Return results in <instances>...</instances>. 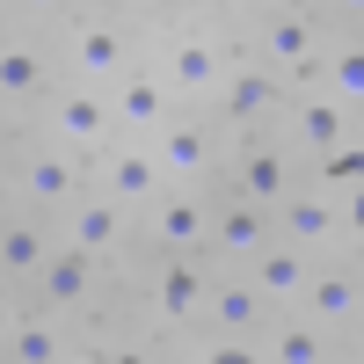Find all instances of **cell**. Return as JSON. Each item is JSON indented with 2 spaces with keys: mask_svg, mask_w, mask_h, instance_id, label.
<instances>
[{
  "mask_svg": "<svg viewBox=\"0 0 364 364\" xmlns=\"http://www.w3.org/2000/svg\"><path fill=\"white\" fill-rule=\"evenodd\" d=\"M343 233V204H328L321 190H291L277 204V240H291V248H328V240Z\"/></svg>",
  "mask_w": 364,
  "mask_h": 364,
  "instance_id": "obj_1",
  "label": "cell"
},
{
  "mask_svg": "<svg viewBox=\"0 0 364 364\" xmlns=\"http://www.w3.org/2000/svg\"><path fill=\"white\" fill-rule=\"evenodd\" d=\"M262 51H269V66H284L299 80H321L328 73V58H314V22L299 15V8H277L262 22Z\"/></svg>",
  "mask_w": 364,
  "mask_h": 364,
  "instance_id": "obj_2",
  "label": "cell"
},
{
  "mask_svg": "<svg viewBox=\"0 0 364 364\" xmlns=\"http://www.w3.org/2000/svg\"><path fill=\"white\" fill-rule=\"evenodd\" d=\"M306 248H291V240H269V248L248 262V284L269 299V306H299V299H306Z\"/></svg>",
  "mask_w": 364,
  "mask_h": 364,
  "instance_id": "obj_3",
  "label": "cell"
},
{
  "mask_svg": "<svg viewBox=\"0 0 364 364\" xmlns=\"http://www.w3.org/2000/svg\"><path fill=\"white\" fill-rule=\"evenodd\" d=\"M269 240H277V219H269L262 204H248V197H233L226 211H211V248H226V255H262Z\"/></svg>",
  "mask_w": 364,
  "mask_h": 364,
  "instance_id": "obj_4",
  "label": "cell"
},
{
  "mask_svg": "<svg viewBox=\"0 0 364 364\" xmlns=\"http://www.w3.org/2000/svg\"><path fill=\"white\" fill-rule=\"evenodd\" d=\"M154 240H161V248L168 255H190V248H204V240H211V211L197 204V197H161V211H154Z\"/></svg>",
  "mask_w": 364,
  "mask_h": 364,
  "instance_id": "obj_5",
  "label": "cell"
},
{
  "mask_svg": "<svg viewBox=\"0 0 364 364\" xmlns=\"http://www.w3.org/2000/svg\"><path fill=\"white\" fill-rule=\"evenodd\" d=\"M109 117H117L124 132H161V124H168V87H161L154 73H124V87H117Z\"/></svg>",
  "mask_w": 364,
  "mask_h": 364,
  "instance_id": "obj_6",
  "label": "cell"
},
{
  "mask_svg": "<svg viewBox=\"0 0 364 364\" xmlns=\"http://www.w3.org/2000/svg\"><path fill=\"white\" fill-rule=\"evenodd\" d=\"M117 233H124V211H117V197H73L66 248H80V255H102V248H117Z\"/></svg>",
  "mask_w": 364,
  "mask_h": 364,
  "instance_id": "obj_7",
  "label": "cell"
},
{
  "mask_svg": "<svg viewBox=\"0 0 364 364\" xmlns=\"http://www.w3.org/2000/svg\"><path fill=\"white\" fill-rule=\"evenodd\" d=\"M233 182H240V197H248V204H284V197H291V161L269 154V146H248Z\"/></svg>",
  "mask_w": 364,
  "mask_h": 364,
  "instance_id": "obj_8",
  "label": "cell"
},
{
  "mask_svg": "<svg viewBox=\"0 0 364 364\" xmlns=\"http://www.w3.org/2000/svg\"><path fill=\"white\" fill-rule=\"evenodd\" d=\"M87 262L80 248H51V262L37 269V306H80L87 299Z\"/></svg>",
  "mask_w": 364,
  "mask_h": 364,
  "instance_id": "obj_9",
  "label": "cell"
},
{
  "mask_svg": "<svg viewBox=\"0 0 364 364\" xmlns=\"http://www.w3.org/2000/svg\"><path fill=\"white\" fill-rule=\"evenodd\" d=\"M73 73H80V80L124 73V37H117L109 22H80V29H73Z\"/></svg>",
  "mask_w": 364,
  "mask_h": 364,
  "instance_id": "obj_10",
  "label": "cell"
},
{
  "mask_svg": "<svg viewBox=\"0 0 364 364\" xmlns=\"http://www.w3.org/2000/svg\"><path fill=\"white\" fill-rule=\"evenodd\" d=\"M204 314H211V328H219V336H255L262 314H269V299H262L255 284H219V291L204 299Z\"/></svg>",
  "mask_w": 364,
  "mask_h": 364,
  "instance_id": "obj_11",
  "label": "cell"
},
{
  "mask_svg": "<svg viewBox=\"0 0 364 364\" xmlns=\"http://www.w3.org/2000/svg\"><path fill=\"white\" fill-rule=\"evenodd\" d=\"M299 139H306L321 161L343 154V146H350V109L336 95H306V102H299Z\"/></svg>",
  "mask_w": 364,
  "mask_h": 364,
  "instance_id": "obj_12",
  "label": "cell"
},
{
  "mask_svg": "<svg viewBox=\"0 0 364 364\" xmlns=\"http://www.w3.org/2000/svg\"><path fill=\"white\" fill-rule=\"evenodd\" d=\"M299 306H306L314 321H350V314H364V284H357V277H343V269H314Z\"/></svg>",
  "mask_w": 364,
  "mask_h": 364,
  "instance_id": "obj_13",
  "label": "cell"
},
{
  "mask_svg": "<svg viewBox=\"0 0 364 364\" xmlns=\"http://www.w3.org/2000/svg\"><path fill=\"white\" fill-rule=\"evenodd\" d=\"M109 102L95 95V87H66V95H58V132H66L73 146H95V139H109Z\"/></svg>",
  "mask_w": 364,
  "mask_h": 364,
  "instance_id": "obj_14",
  "label": "cell"
},
{
  "mask_svg": "<svg viewBox=\"0 0 364 364\" xmlns=\"http://www.w3.org/2000/svg\"><path fill=\"white\" fill-rule=\"evenodd\" d=\"M109 197H168V168H161V154H139V146H132V154H117L109 161Z\"/></svg>",
  "mask_w": 364,
  "mask_h": 364,
  "instance_id": "obj_15",
  "label": "cell"
},
{
  "mask_svg": "<svg viewBox=\"0 0 364 364\" xmlns=\"http://www.w3.org/2000/svg\"><path fill=\"white\" fill-rule=\"evenodd\" d=\"M168 73L175 87H190V95H211V87H226V66H219V51H211L204 37H182L175 58H168Z\"/></svg>",
  "mask_w": 364,
  "mask_h": 364,
  "instance_id": "obj_16",
  "label": "cell"
},
{
  "mask_svg": "<svg viewBox=\"0 0 364 364\" xmlns=\"http://www.w3.org/2000/svg\"><path fill=\"white\" fill-rule=\"evenodd\" d=\"M154 139H161L154 154H161L168 175H204V168H211V139H204L197 124H161Z\"/></svg>",
  "mask_w": 364,
  "mask_h": 364,
  "instance_id": "obj_17",
  "label": "cell"
},
{
  "mask_svg": "<svg viewBox=\"0 0 364 364\" xmlns=\"http://www.w3.org/2000/svg\"><path fill=\"white\" fill-rule=\"evenodd\" d=\"M219 95H226V117H233V124H262V117L277 109V80H269V73H226Z\"/></svg>",
  "mask_w": 364,
  "mask_h": 364,
  "instance_id": "obj_18",
  "label": "cell"
},
{
  "mask_svg": "<svg viewBox=\"0 0 364 364\" xmlns=\"http://www.w3.org/2000/svg\"><path fill=\"white\" fill-rule=\"evenodd\" d=\"M44 262H51V233H44V226L15 219L8 233H0V269H8V277H37Z\"/></svg>",
  "mask_w": 364,
  "mask_h": 364,
  "instance_id": "obj_19",
  "label": "cell"
},
{
  "mask_svg": "<svg viewBox=\"0 0 364 364\" xmlns=\"http://www.w3.org/2000/svg\"><path fill=\"white\" fill-rule=\"evenodd\" d=\"M269 364H328V343H321V321H284L262 350Z\"/></svg>",
  "mask_w": 364,
  "mask_h": 364,
  "instance_id": "obj_20",
  "label": "cell"
},
{
  "mask_svg": "<svg viewBox=\"0 0 364 364\" xmlns=\"http://www.w3.org/2000/svg\"><path fill=\"white\" fill-rule=\"evenodd\" d=\"M22 190L29 197H44V204H66L80 182H73V161H58V154H29L22 161Z\"/></svg>",
  "mask_w": 364,
  "mask_h": 364,
  "instance_id": "obj_21",
  "label": "cell"
},
{
  "mask_svg": "<svg viewBox=\"0 0 364 364\" xmlns=\"http://www.w3.org/2000/svg\"><path fill=\"white\" fill-rule=\"evenodd\" d=\"M204 299H211V291L197 284L190 255H168V269H161V314H175V321H182V314H197Z\"/></svg>",
  "mask_w": 364,
  "mask_h": 364,
  "instance_id": "obj_22",
  "label": "cell"
},
{
  "mask_svg": "<svg viewBox=\"0 0 364 364\" xmlns=\"http://www.w3.org/2000/svg\"><path fill=\"white\" fill-rule=\"evenodd\" d=\"M0 95H8V102L44 95V58L22 51V44H8V51H0Z\"/></svg>",
  "mask_w": 364,
  "mask_h": 364,
  "instance_id": "obj_23",
  "label": "cell"
},
{
  "mask_svg": "<svg viewBox=\"0 0 364 364\" xmlns=\"http://www.w3.org/2000/svg\"><path fill=\"white\" fill-rule=\"evenodd\" d=\"M328 95H336L343 109H364V44H343L336 58H328Z\"/></svg>",
  "mask_w": 364,
  "mask_h": 364,
  "instance_id": "obj_24",
  "label": "cell"
},
{
  "mask_svg": "<svg viewBox=\"0 0 364 364\" xmlns=\"http://www.w3.org/2000/svg\"><path fill=\"white\" fill-rule=\"evenodd\" d=\"M8 364H66V350H58V336L44 321H15L8 328Z\"/></svg>",
  "mask_w": 364,
  "mask_h": 364,
  "instance_id": "obj_25",
  "label": "cell"
},
{
  "mask_svg": "<svg viewBox=\"0 0 364 364\" xmlns=\"http://www.w3.org/2000/svg\"><path fill=\"white\" fill-rule=\"evenodd\" d=\"M204 364H269V357H262L248 336H219V343L204 350Z\"/></svg>",
  "mask_w": 364,
  "mask_h": 364,
  "instance_id": "obj_26",
  "label": "cell"
},
{
  "mask_svg": "<svg viewBox=\"0 0 364 364\" xmlns=\"http://www.w3.org/2000/svg\"><path fill=\"white\" fill-rule=\"evenodd\" d=\"M328 182H350V190L364 182V154H357V146H343V154H328Z\"/></svg>",
  "mask_w": 364,
  "mask_h": 364,
  "instance_id": "obj_27",
  "label": "cell"
},
{
  "mask_svg": "<svg viewBox=\"0 0 364 364\" xmlns=\"http://www.w3.org/2000/svg\"><path fill=\"white\" fill-rule=\"evenodd\" d=\"M343 233H350V240H364V182L343 197Z\"/></svg>",
  "mask_w": 364,
  "mask_h": 364,
  "instance_id": "obj_28",
  "label": "cell"
},
{
  "mask_svg": "<svg viewBox=\"0 0 364 364\" xmlns=\"http://www.w3.org/2000/svg\"><path fill=\"white\" fill-rule=\"evenodd\" d=\"M15 8H29V15H44V8H58V0H15Z\"/></svg>",
  "mask_w": 364,
  "mask_h": 364,
  "instance_id": "obj_29",
  "label": "cell"
},
{
  "mask_svg": "<svg viewBox=\"0 0 364 364\" xmlns=\"http://www.w3.org/2000/svg\"><path fill=\"white\" fill-rule=\"evenodd\" d=\"M109 364H154V357H139V350H124V357H109Z\"/></svg>",
  "mask_w": 364,
  "mask_h": 364,
  "instance_id": "obj_30",
  "label": "cell"
},
{
  "mask_svg": "<svg viewBox=\"0 0 364 364\" xmlns=\"http://www.w3.org/2000/svg\"><path fill=\"white\" fill-rule=\"evenodd\" d=\"M336 8H343V15H364V0H336Z\"/></svg>",
  "mask_w": 364,
  "mask_h": 364,
  "instance_id": "obj_31",
  "label": "cell"
},
{
  "mask_svg": "<svg viewBox=\"0 0 364 364\" xmlns=\"http://www.w3.org/2000/svg\"><path fill=\"white\" fill-rule=\"evenodd\" d=\"M0 211H8V190H0Z\"/></svg>",
  "mask_w": 364,
  "mask_h": 364,
  "instance_id": "obj_32",
  "label": "cell"
}]
</instances>
